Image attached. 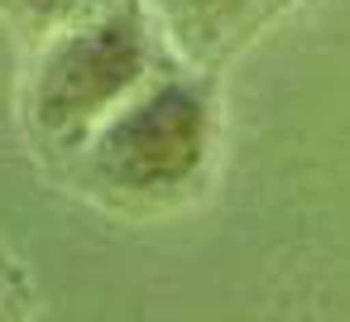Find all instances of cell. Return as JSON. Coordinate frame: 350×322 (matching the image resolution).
Segmentation results:
<instances>
[{"instance_id":"6da1fadb","label":"cell","mask_w":350,"mask_h":322,"mask_svg":"<svg viewBox=\"0 0 350 322\" xmlns=\"http://www.w3.org/2000/svg\"><path fill=\"white\" fill-rule=\"evenodd\" d=\"M159 68V25L144 0H111L39 44L25 87L29 125L53 145H82L135 92H144Z\"/></svg>"},{"instance_id":"7a4b0ae2","label":"cell","mask_w":350,"mask_h":322,"mask_svg":"<svg viewBox=\"0 0 350 322\" xmlns=\"http://www.w3.org/2000/svg\"><path fill=\"white\" fill-rule=\"evenodd\" d=\"M216 140V101L202 73L159 68V77L135 92L111 121H101L82 149L87 188L125 207H149L187 193Z\"/></svg>"},{"instance_id":"3957f363","label":"cell","mask_w":350,"mask_h":322,"mask_svg":"<svg viewBox=\"0 0 350 322\" xmlns=\"http://www.w3.org/2000/svg\"><path fill=\"white\" fill-rule=\"evenodd\" d=\"M144 10L154 15L183 68L206 73L278 10V0H144Z\"/></svg>"},{"instance_id":"277c9868","label":"cell","mask_w":350,"mask_h":322,"mask_svg":"<svg viewBox=\"0 0 350 322\" xmlns=\"http://www.w3.org/2000/svg\"><path fill=\"white\" fill-rule=\"evenodd\" d=\"M101 5H111V0H5V10H10L39 44H44L49 34H58V29L87 20V15H96Z\"/></svg>"},{"instance_id":"5b68a950","label":"cell","mask_w":350,"mask_h":322,"mask_svg":"<svg viewBox=\"0 0 350 322\" xmlns=\"http://www.w3.org/2000/svg\"><path fill=\"white\" fill-rule=\"evenodd\" d=\"M0 322H10V288H5V264H0Z\"/></svg>"}]
</instances>
